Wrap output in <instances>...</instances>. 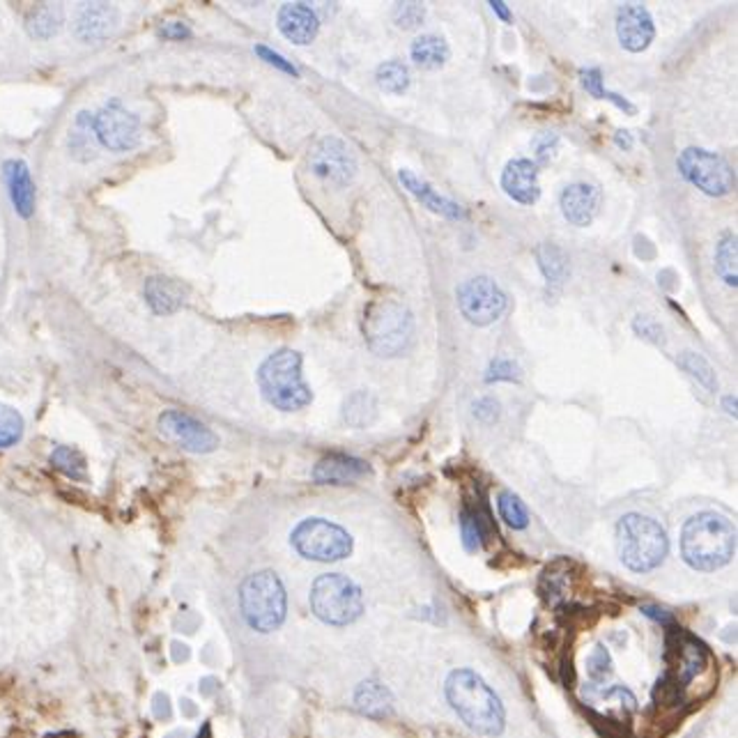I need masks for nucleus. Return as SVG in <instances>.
<instances>
[{"label":"nucleus","mask_w":738,"mask_h":738,"mask_svg":"<svg viewBox=\"0 0 738 738\" xmlns=\"http://www.w3.org/2000/svg\"><path fill=\"white\" fill-rule=\"evenodd\" d=\"M736 552V527L716 511H702L683 525L681 555L695 571H718Z\"/></svg>","instance_id":"nucleus-1"},{"label":"nucleus","mask_w":738,"mask_h":738,"mask_svg":"<svg viewBox=\"0 0 738 738\" xmlns=\"http://www.w3.org/2000/svg\"><path fill=\"white\" fill-rule=\"evenodd\" d=\"M447 699L460 720L476 734L497 736L506 722L502 699L472 670H453L447 679Z\"/></svg>","instance_id":"nucleus-2"},{"label":"nucleus","mask_w":738,"mask_h":738,"mask_svg":"<svg viewBox=\"0 0 738 738\" xmlns=\"http://www.w3.org/2000/svg\"><path fill=\"white\" fill-rule=\"evenodd\" d=\"M258 384L265 401L281 412H297L313 401V394L302 378V355L295 350H279L258 368Z\"/></svg>","instance_id":"nucleus-3"},{"label":"nucleus","mask_w":738,"mask_h":738,"mask_svg":"<svg viewBox=\"0 0 738 738\" xmlns=\"http://www.w3.org/2000/svg\"><path fill=\"white\" fill-rule=\"evenodd\" d=\"M617 550L624 566L635 573H649L665 561L670 552V538L649 515L628 513L617 525Z\"/></svg>","instance_id":"nucleus-4"},{"label":"nucleus","mask_w":738,"mask_h":738,"mask_svg":"<svg viewBox=\"0 0 738 738\" xmlns=\"http://www.w3.org/2000/svg\"><path fill=\"white\" fill-rule=\"evenodd\" d=\"M364 336L378 357L403 355L414 338V318L396 299H373L364 313Z\"/></svg>","instance_id":"nucleus-5"},{"label":"nucleus","mask_w":738,"mask_h":738,"mask_svg":"<svg viewBox=\"0 0 738 738\" xmlns=\"http://www.w3.org/2000/svg\"><path fill=\"white\" fill-rule=\"evenodd\" d=\"M242 617L258 633H272L286 621L288 596L272 571L253 573L240 587Z\"/></svg>","instance_id":"nucleus-6"},{"label":"nucleus","mask_w":738,"mask_h":738,"mask_svg":"<svg viewBox=\"0 0 738 738\" xmlns=\"http://www.w3.org/2000/svg\"><path fill=\"white\" fill-rule=\"evenodd\" d=\"M311 610L322 624L348 626L364 612V596L352 580L338 573H329L313 582Z\"/></svg>","instance_id":"nucleus-7"},{"label":"nucleus","mask_w":738,"mask_h":738,"mask_svg":"<svg viewBox=\"0 0 738 738\" xmlns=\"http://www.w3.org/2000/svg\"><path fill=\"white\" fill-rule=\"evenodd\" d=\"M292 545L304 559L341 561L352 552V536L322 518H306L292 529Z\"/></svg>","instance_id":"nucleus-8"},{"label":"nucleus","mask_w":738,"mask_h":738,"mask_svg":"<svg viewBox=\"0 0 738 738\" xmlns=\"http://www.w3.org/2000/svg\"><path fill=\"white\" fill-rule=\"evenodd\" d=\"M676 168L693 187L713 198L727 196L734 189L732 166L720 155L704 148L683 150L676 159Z\"/></svg>","instance_id":"nucleus-9"},{"label":"nucleus","mask_w":738,"mask_h":738,"mask_svg":"<svg viewBox=\"0 0 738 738\" xmlns=\"http://www.w3.org/2000/svg\"><path fill=\"white\" fill-rule=\"evenodd\" d=\"M456 297H458L460 313L476 327H486L499 320L509 304L502 288L488 276H474L460 283Z\"/></svg>","instance_id":"nucleus-10"},{"label":"nucleus","mask_w":738,"mask_h":738,"mask_svg":"<svg viewBox=\"0 0 738 738\" xmlns=\"http://www.w3.org/2000/svg\"><path fill=\"white\" fill-rule=\"evenodd\" d=\"M92 132L104 148L127 152L141 138V122L132 111H127L118 99H113L92 115Z\"/></svg>","instance_id":"nucleus-11"},{"label":"nucleus","mask_w":738,"mask_h":738,"mask_svg":"<svg viewBox=\"0 0 738 738\" xmlns=\"http://www.w3.org/2000/svg\"><path fill=\"white\" fill-rule=\"evenodd\" d=\"M311 171L334 187H348L357 175L355 155L341 138L325 136L313 145L309 155Z\"/></svg>","instance_id":"nucleus-12"},{"label":"nucleus","mask_w":738,"mask_h":738,"mask_svg":"<svg viewBox=\"0 0 738 738\" xmlns=\"http://www.w3.org/2000/svg\"><path fill=\"white\" fill-rule=\"evenodd\" d=\"M161 435L178 444L180 449L191 453H210L219 447V437L212 430L201 424L191 414L180 412V410H166L159 417Z\"/></svg>","instance_id":"nucleus-13"},{"label":"nucleus","mask_w":738,"mask_h":738,"mask_svg":"<svg viewBox=\"0 0 738 738\" xmlns=\"http://www.w3.org/2000/svg\"><path fill=\"white\" fill-rule=\"evenodd\" d=\"M617 37L626 51L642 53L656 37V26L647 7L630 3L617 12Z\"/></svg>","instance_id":"nucleus-14"},{"label":"nucleus","mask_w":738,"mask_h":738,"mask_svg":"<svg viewBox=\"0 0 738 738\" xmlns=\"http://www.w3.org/2000/svg\"><path fill=\"white\" fill-rule=\"evenodd\" d=\"M502 189L520 205H534L541 198L538 164L532 159H511L502 173Z\"/></svg>","instance_id":"nucleus-15"},{"label":"nucleus","mask_w":738,"mask_h":738,"mask_svg":"<svg viewBox=\"0 0 738 738\" xmlns=\"http://www.w3.org/2000/svg\"><path fill=\"white\" fill-rule=\"evenodd\" d=\"M559 205L561 214L566 217L568 224L584 228V226H589L596 219V214H598L601 194H598V189L591 187V184L575 182L561 191Z\"/></svg>","instance_id":"nucleus-16"},{"label":"nucleus","mask_w":738,"mask_h":738,"mask_svg":"<svg viewBox=\"0 0 738 738\" xmlns=\"http://www.w3.org/2000/svg\"><path fill=\"white\" fill-rule=\"evenodd\" d=\"M371 472L368 463L355 458V456H343V453H332L322 458L313 467V481L320 486H348Z\"/></svg>","instance_id":"nucleus-17"},{"label":"nucleus","mask_w":738,"mask_h":738,"mask_svg":"<svg viewBox=\"0 0 738 738\" xmlns=\"http://www.w3.org/2000/svg\"><path fill=\"white\" fill-rule=\"evenodd\" d=\"M279 30L292 44H311L318 37V14L304 3H286L279 10Z\"/></svg>","instance_id":"nucleus-18"},{"label":"nucleus","mask_w":738,"mask_h":738,"mask_svg":"<svg viewBox=\"0 0 738 738\" xmlns=\"http://www.w3.org/2000/svg\"><path fill=\"white\" fill-rule=\"evenodd\" d=\"M3 175H5L7 189H10L12 205L17 210L19 217L30 219L35 212V184L30 178L28 166L19 159H10L3 164Z\"/></svg>","instance_id":"nucleus-19"},{"label":"nucleus","mask_w":738,"mask_h":738,"mask_svg":"<svg viewBox=\"0 0 738 738\" xmlns=\"http://www.w3.org/2000/svg\"><path fill=\"white\" fill-rule=\"evenodd\" d=\"M398 180H401L403 187H405V189L410 191V194H412L414 198L421 203V205L428 207L430 212L442 214V217H447V219H465V217H467V212H465L458 203L449 201V198H444V196L437 194V191L433 189L428 182H426V180L417 178L412 171L403 168V171L398 173Z\"/></svg>","instance_id":"nucleus-20"},{"label":"nucleus","mask_w":738,"mask_h":738,"mask_svg":"<svg viewBox=\"0 0 738 738\" xmlns=\"http://www.w3.org/2000/svg\"><path fill=\"white\" fill-rule=\"evenodd\" d=\"M118 23V10L104 3H92V5H83L76 17V35L83 42L102 40Z\"/></svg>","instance_id":"nucleus-21"},{"label":"nucleus","mask_w":738,"mask_h":738,"mask_svg":"<svg viewBox=\"0 0 738 738\" xmlns=\"http://www.w3.org/2000/svg\"><path fill=\"white\" fill-rule=\"evenodd\" d=\"M145 299L155 313H173L182 306L184 292L175 281L155 276L145 283Z\"/></svg>","instance_id":"nucleus-22"},{"label":"nucleus","mask_w":738,"mask_h":738,"mask_svg":"<svg viewBox=\"0 0 738 738\" xmlns=\"http://www.w3.org/2000/svg\"><path fill=\"white\" fill-rule=\"evenodd\" d=\"M412 60L421 69H440L449 60V44L437 35H421L412 42Z\"/></svg>","instance_id":"nucleus-23"},{"label":"nucleus","mask_w":738,"mask_h":738,"mask_svg":"<svg viewBox=\"0 0 738 738\" xmlns=\"http://www.w3.org/2000/svg\"><path fill=\"white\" fill-rule=\"evenodd\" d=\"M536 260L541 272H543L545 281H548V286H561V283H564L568 272V258L561 246L552 244V242L538 244Z\"/></svg>","instance_id":"nucleus-24"},{"label":"nucleus","mask_w":738,"mask_h":738,"mask_svg":"<svg viewBox=\"0 0 738 738\" xmlns=\"http://www.w3.org/2000/svg\"><path fill=\"white\" fill-rule=\"evenodd\" d=\"M343 419L352 428H366L378 419V398L371 391H355L345 401Z\"/></svg>","instance_id":"nucleus-25"},{"label":"nucleus","mask_w":738,"mask_h":738,"mask_svg":"<svg viewBox=\"0 0 738 738\" xmlns=\"http://www.w3.org/2000/svg\"><path fill=\"white\" fill-rule=\"evenodd\" d=\"M63 23V10L58 5H37L28 12L26 26H28L30 35L37 40H49L51 35L58 33Z\"/></svg>","instance_id":"nucleus-26"},{"label":"nucleus","mask_w":738,"mask_h":738,"mask_svg":"<svg viewBox=\"0 0 738 738\" xmlns=\"http://www.w3.org/2000/svg\"><path fill=\"white\" fill-rule=\"evenodd\" d=\"M355 702L368 716H387L391 711V695L378 681L361 683L355 695Z\"/></svg>","instance_id":"nucleus-27"},{"label":"nucleus","mask_w":738,"mask_h":738,"mask_svg":"<svg viewBox=\"0 0 738 738\" xmlns=\"http://www.w3.org/2000/svg\"><path fill=\"white\" fill-rule=\"evenodd\" d=\"M679 366H681L683 371H686L688 375H690L699 387H702V389L709 391V394H716L718 391L716 371L711 368V364L704 359V357L693 352V350H686V352L679 355Z\"/></svg>","instance_id":"nucleus-28"},{"label":"nucleus","mask_w":738,"mask_h":738,"mask_svg":"<svg viewBox=\"0 0 738 738\" xmlns=\"http://www.w3.org/2000/svg\"><path fill=\"white\" fill-rule=\"evenodd\" d=\"M95 132H92V118L88 113H79L72 132H69V150L76 159L86 161L95 157Z\"/></svg>","instance_id":"nucleus-29"},{"label":"nucleus","mask_w":738,"mask_h":738,"mask_svg":"<svg viewBox=\"0 0 738 738\" xmlns=\"http://www.w3.org/2000/svg\"><path fill=\"white\" fill-rule=\"evenodd\" d=\"M716 272L720 279L727 283L729 288L738 286V272H736V235L734 233H725L718 242L716 249Z\"/></svg>","instance_id":"nucleus-30"},{"label":"nucleus","mask_w":738,"mask_h":738,"mask_svg":"<svg viewBox=\"0 0 738 738\" xmlns=\"http://www.w3.org/2000/svg\"><path fill=\"white\" fill-rule=\"evenodd\" d=\"M580 81H582L584 90L589 92L591 97L596 99H607V102H612L614 106H619L621 111H626L628 115H635V106L628 102V99H624L621 95H617V92H610L605 86H603V74L601 69H582L580 72Z\"/></svg>","instance_id":"nucleus-31"},{"label":"nucleus","mask_w":738,"mask_h":738,"mask_svg":"<svg viewBox=\"0 0 738 738\" xmlns=\"http://www.w3.org/2000/svg\"><path fill=\"white\" fill-rule=\"evenodd\" d=\"M375 81L384 92L389 95H403L410 88V69L401 60H387L375 72Z\"/></svg>","instance_id":"nucleus-32"},{"label":"nucleus","mask_w":738,"mask_h":738,"mask_svg":"<svg viewBox=\"0 0 738 738\" xmlns=\"http://www.w3.org/2000/svg\"><path fill=\"white\" fill-rule=\"evenodd\" d=\"M51 465L58 472H63L65 476L74 479V481H86L88 479L86 458L72 447H58L51 453Z\"/></svg>","instance_id":"nucleus-33"},{"label":"nucleus","mask_w":738,"mask_h":738,"mask_svg":"<svg viewBox=\"0 0 738 738\" xmlns=\"http://www.w3.org/2000/svg\"><path fill=\"white\" fill-rule=\"evenodd\" d=\"M497 509L502 520L506 522L513 529H525L529 525V513H527V506L520 502L518 495L513 492H502L497 497Z\"/></svg>","instance_id":"nucleus-34"},{"label":"nucleus","mask_w":738,"mask_h":738,"mask_svg":"<svg viewBox=\"0 0 738 738\" xmlns=\"http://www.w3.org/2000/svg\"><path fill=\"white\" fill-rule=\"evenodd\" d=\"M23 435V417L10 405H0V449L14 447Z\"/></svg>","instance_id":"nucleus-35"},{"label":"nucleus","mask_w":738,"mask_h":738,"mask_svg":"<svg viewBox=\"0 0 738 738\" xmlns=\"http://www.w3.org/2000/svg\"><path fill=\"white\" fill-rule=\"evenodd\" d=\"M460 534H463V545L470 552H476V550L481 548L486 529H483V520L479 518V513L470 509L463 511V515H460Z\"/></svg>","instance_id":"nucleus-36"},{"label":"nucleus","mask_w":738,"mask_h":738,"mask_svg":"<svg viewBox=\"0 0 738 738\" xmlns=\"http://www.w3.org/2000/svg\"><path fill=\"white\" fill-rule=\"evenodd\" d=\"M486 382H520V366L515 361L497 357L488 366Z\"/></svg>","instance_id":"nucleus-37"},{"label":"nucleus","mask_w":738,"mask_h":738,"mask_svg":"<svg viewBox=\"0 0 738 738\" xmlns=\"http://www.w3.org/2000/svg\"><path fill=\"white\" fill-rule=\"evenodd\" d=\"M633 329H635L637 336L649 341V343H653V345L667 343V338H665V327L660 325L658 320H653L651 315H637L635 320H633Z\"/></svg>","instance_id":"nucleus-38"},{"label":"nucleus","mask_w":738,"mask_h":738,"mask_svg":"<svg viewBox=\"0 0 738 738\" xmlns=\"http://www.w3.org/2000/svg\"><path fill=\"white\" fill-rule=\"evenodd\" d=\"M426 17V10L424 5H419V3H401V5H396L394 10V19H396V26L398 28H417L419 23L424 21Z\"/></svg>","instance_id":"nucleus-39"},{"label":"nucleus","mask_w":738,"mask_h":738,"mask_svg":"<svg viewBox=\"0 0 738 738\" xmlns=\"http://www.w3.org/2000/svg\"><path fill=\"white\" fill-rule=\"evenodd\" d=\"M587 665H589L591 679H596V681H601V679H605V676L612 672V658H610V653H607L603 647L594 649V653L589 656Z\"/></svg>","instance_id":"nucleus-40"},{"label":"nucleus","mask_w":738,"mask_h":738,"mask_svg":"<svg viewBox=\"0 0 738 738\" xmlns=\"http://www.w3.org/2000/svg\"><path fill=\"white\" fill-rule=\"evenodd\" d=\"M256 53H258V56H260V58H263L265 63L274 65V67H279L281 72H286V74H292V76H299L297 67H295V65H292L290 60H286V58L281 56V53L272 51V49H267V46L258 44V46H256Z\"/></svg>","instance_id":"nucleus-41"},{"label":"nucleus","mask_w":738,"mask_h":738,"mask_svg":"<svg viewBox=\"0 0 738 738\" xmlns=\"http://www.w3.org/2000/svg\"><path fill=\"white\" fill-rule=\"evenodd\" d=\"M557 145H559V136L557 134H541V136L534 138V150H536V159L541 161V164H545V161H550V157L555 155Z\"/></svg>","instance_id":"nucleus-42"},{"label":"nucleus","mask_w":738,"mask_h":738,"mask_svg":"<svg viewBox=\"0 0 738 738\" xmlns=\"http://www.w3.org/2000/svg\"><path fill=\"white\" fill-rule=\"evenodd\" d=\"M474 417L481 419V421H486V424L497 421L499 403L495 401V398H490V396H486V398H479V401L474 403Z\"/></svg>","instance_id":"nucleus-43"},{"label":"nucleus","mask_w":738,"mask_h":738,"mask_svg":"<svg viewBox=\"0 0 738 738\" xmlns=\"http://www.w3.org/2000/svg\"><path fill=\"white\" fill-rule=\"evenodd\" d=\"M161 35L166 37V40H187V37H191V30L184 26V23H166L164 28H161Z\"/></svg>","instance_id":"nucleus-44"},{"label":"nucleus","mask_w":738,"mask_h":738,"mask_svg":"<svg viewBox=\"0 0 738 738\" xmlns=\"http://www.w3.org/2000/svg\"><path fill=\"white\" fill-rule=\"evenodd\" d=\"M490 7L502 21H511V10L506 7V3H502V0H490Z\"/></svg>","instance_id":"nucleus-45"},{"label":"nucleus","mask_w":738,"mask_h":738,"mask_svg":"<svg viewBox=\"0 0 738 738\" xmlns=\"http://www.w3.org/2000/svg\"><path fill=\"white\" fill-rule=\"evenodd\" d=\"M644 614L651 619H656V621H663V624H667V621H672V617L665 610H658V607H644Z\"/></svg>","instance_id":"nucleus-46"},{"label":"nucleus","mask_w":738,"mask_h":738,"mask_svg":"<svg viewBox=\"0 0 738 738\" xmlns=\"http://www.w3.org/2000/svg\"><path fill=\"white\" fill-rule=\"evenodd\" d=\"M614 141H617L619 148H624V150L633 148V138H630L628 132H617V136H614Z\"/></svg>","instance_id":"nucleus-47"},{"label":"nucleus","mask_w":738,"mask_h":738,"mask_svg":"<svg viewBox=\"0 0 738 738\" xmlns=\"http://www.w3.org/2000/svg\"><path fill=\"white\" fill-rule=\"evenodd\" d=\"M722 403H725V407H727V412L736 417V398H734V396H725V401Z\"/></svg>","instance_id":"nucleus-48"}]
</instances>
